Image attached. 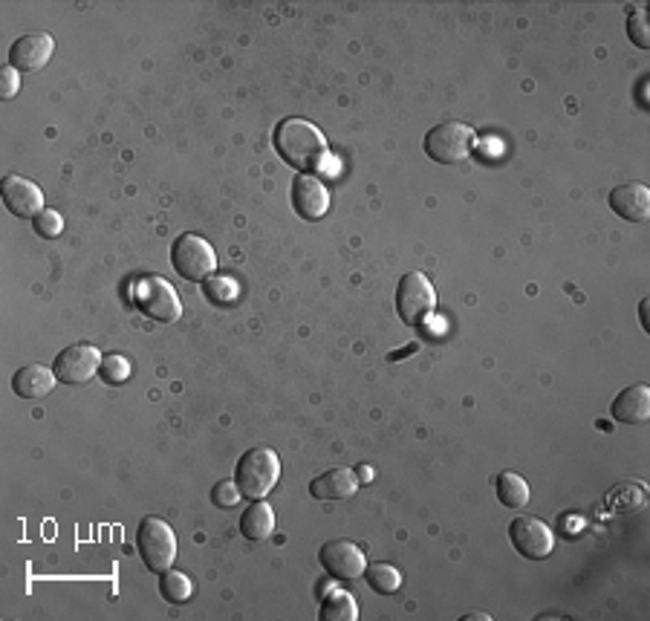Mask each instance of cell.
<instances>
[{
  "instance_id": "cell-30",
  "label": "cell",
  "mask_w": 650,
  "mask_h": 621,
  "mask_svg": "<svg viewBox=\"0 0 650 621\" xmlns=\"http://www.w3.org/2000/svg\"><path fill=\"white\" fill-rule=\"evenodd\" d=\"M356 477H359L362 483H367V480H373V477H376V471H373L370 466H359L356 468Z\"/></svg>"
},
{
  "instance_id": "cell-8",
  "label": "cell",
  "mask_w": 650,
  "mask_h": 621,
  "mask_svg": "<svg viewBox=\"0 0 650 621\" xmlns=\"http://www.w3.org/2000/svg\"><path fill=\"white\" fill-rule=\"evenodd\" d=\"M102 353L99 347L93 344H73L67 350H61L52 362V370H55V379L64 382V385H84L90 382L99 367H102Z\"/></svg>"
},
{
  "instance_id": "cell-12",
  "label": "cell",
  "mask_w": 650,
  "mask_h": 621,
  "mask_svg": "<svg viewBox=\"0 0 650 621\" xmlns=\"http://www.w3.org/2000/svg\"><path fill=\"white\" fill-rule=\"evenodd\" d=\"M52 52H55L52 35H47V32H26L9 47V67H15L18 73H38L41 67H47Z\"/></svg>"
},
{
  "instance_id": "cell-16",
  "label": "cell",
  "mask_w": 650,
  "mask_h": 621,
  "mask_svg": "<svg viewBox=\"0 0 650 621\" xmlns=\"http://www.w3.org/2000/svg\"><path fill=\"white\" fill-rule=\"evenodd\" d=\"M359 489V477L350 468H330L327 474H318L310 483V494L315 500H347Z\"/></svg>"
},
{
  "instance_id": "cell-22",
  "label": "cell",
  "mask_w": 650,
  "mask_h": 621,
  "mask_svg": "<svg viewBox=\"0 0 650 621\" xmlns=\"http://www.w3.org/2000/svg\"><path fill=\"white\" fill-rule=\"evenodd\" d=\"M364 578H367L370 590H376L379 596H393L402 587V575L390 564H367L364 567Z\"/></svg>"
},
{
  "instance_id": "cell-24",
  "label": "cell",
  "mask_w": 650,
  "mask_h": 621,
  "mask_svg": "<svg viewBox=\"0 0 650 621\" xmlns=\"http://www.w3.org/2000/svg\"><path fill=\"white\" fill-rule=\"evenodd\" d=\"M99 376H102L104 385H125L130 379V362L125 356H119V353H110V356H104L102 367H99Z\"/></svg>"
},
{
  "instance_id": "cell-25",
  "label": "cell",
  "mask_w": 650,
  "mask_h": 621,
  "mask_svg": "<svg viewBox=\"0 0 650 621\" xmlns=\"http://www.w3.org/2000/svg\"><path fill=\"white\" fill-rule=\"evenodd\" d=\"M32 229H35L38 237L52 240V237H58V234L64 232V217L55 208H44L38 217H32Z\"/></svg>"
},
{
  "instance_id": "cell-19",
  "label": "cell",
  "mask_w": 650,
  "mask_h": 621,
  "mask_svg": "<svg viewBox=\"0 0 650 621\" xmlns=\"http://www.w3.org/2000/svg\"><path fill=\"white\" fill-rule=\"evenodd\" d=\"M497 500L506 509H523L529 503V486L518 471H503L497 477Z\"/></svg>"
},
{
  "instance_id": "cell-11",
  "label": "cell",
  "mask_w": 650,
  "mask_h": 621,
  "mask_svg": "<svg viewBox=\"0 0 650 621\" xmlns=\"http://www.w3.org/2000/svg\"><path fill=\"white\" fill-rule=\"evenodd\" d=\"M0 197L9 214L15 217H38L44 211V194L32 180H26L21 174H9L0 182Z\"/></svg>"
},
{
  "instance_id": "cell-17",
  "label": "cell",
  "mask_w": 650,
  "mask_h": 621,
  "mask_svg": "<svg viewBox=\"0 0 650 621\" xmlns=\"http://www.w3.org/2000/svg\"><path fill=\"white\" fill-rule=\"evenodd\" d=\"M58 385L55 370L47 364H24L15 376H12V390L21 399H44L52 388Z\"/></svg>"
},
{
  "instance_id": "cell-18",
  "label": "cell",
  "mask_w": 650,
  "mask_h": 621,
  "mask_svg": "<svg viewBox=\"0 0 650 621\" xmlns=\"http://www.w3.org/2000/svg\"><path fill=\"white\" fill-rule=\"evenodd\" d=\"M240 532L252 544L269 541L272 532H275V512H272V506L266 500H252V506L240 515Z\"/></svg>"
},
{
  "instance_id": "cell-26",
  "label": "cell",
  "mask_w": 650,
  "mask_h": 621,
  "mask_svg": "<svg viewBox=\"0 0 650 621\" xmlns=\"http://www.w3.org/2000/svg\"><path fill=\"white\" fill-rule=\"evenodd\" d=\"M627 38H630L639 50H648L650 47L648 12H645V9H636V12L627 18Z\"/></svg>"
},
{
  "instance_id": "cell-32",
  "label": "cell",
  "mask_w": 650,
  "mask_h": 621,
  "mask_svg": "<svg viewBox=\"0 0 650 621\" xmlns=\"http://www.w3.org/2000/svg\"><path fill=\"white\" fill-rule=\"evenodd\" d=\"M463 621H489V616L486 613H468Z\"/></svg>"
},
{
  "instance_id": "cell-29",
  "label": "cell",
  "mask_w": 650,
  "mask_h": 621,
  "mask_svg": "<svg viewBox=\"0 0 650 621\" xmlns=\"http://www.w3.org/2000/svg\"><path fill=\"white\" fill-rule=\"evenodd\" d=\"M648 298H645V301H642V304H639V318H642V330H645V333H648L650 330V324H648Z\"/></svg>"
},
{
  "instance_id": "cell-4",
  "label": "cell",
  "mask_w": 650,
  "mask_h": 621,
  "mask_svg": "<svg viewBox=\"0 0 650 621\" xmlns=\"http://www.w3.org/2000/svg\"><path fill=\"white\" fill-rule=\"evenodd\" d=\"M136 549L142 555V564L151 572H162L174 567L177 558V535L162 518H145L136 529Z\"/></svg>"
},
{
  "instance_id": "cell-3",
  "label": "cell",
  "mask_w": 650,
  "mask_h": 621,
  "mask_svg": "<svg viewBox=\"0 0 650 621\" xmlns=\"http://www.w3.org/2000/svg\"><path fill=\"white\" fill-rule=\"evenodd\" d=\"M133 304L142 315L159 324H171L182 315V304L177 289L159 275H142L133 281Z\"/></svg>"
},
{
  "instance_id": "cell-23",
  "label": "cell",
  "mask_w": 650,
  "mask_h": 621,
  "mask_svg": "<svg viewBox=\"0 0 650 621\" xmlns=\"http://www.w3.org/2000/svg\"><path fill=\"white\" fill-rule=\"evenodd\" d=\"M203 292H206V298L211 304H217V307H229L237 301V295H240V286L234 284L232 278H226V275H211L208 281H203Z\"/></svg>"
},
{
  "instance_id": "cell-1",
  "label": "cell",
  "mask_w": 650,
  "mask_h": 621,
  "mask_svg": "<svg viewBox=\"0 0 650 621\" xmlns=\"http://www.w3.org/2000/svg\"><path fill=\"white\" fill-rule=\"evenodd\" d=\"M275 151L281 154L286 165H292L301 174L321 171L327 165V139L307 119H284L275 128Z\"/></svg>"
},
{
  "instance_id": "cell-28",
  "label": "cell",
  "mask_w": 650,
  "mask_h": 621,
  "mask_svg": "<svg viewBox=\"0 0 650 621\" xmlns=\"http://www.w3.org/2000/svg\"><path fill=\"white\" fill-rule=\"evenodd\" d=\"M18 87H21V76L15 67H3L0 70V96L3 99H15L18 96Z\"/></svg>"
},
{
  "instance_id": "cell-10",
  "label": "cell",
  "mask_w": 650,
  "mask_h": 621,
  "mask_svg": "<svg viewBox=\"0 0 650 621\" xmlns=\"http://www.w3.org/2000/svg\"><path fill=\"white\" fill-rule=\"evenodd\" d=\"M318 564L324 567L327 575H333L338 581H356L359 575H364V552L350 541H333V544L321 546L318 552Z\"/></svg>"
},
{
  "instance_id": "cell-5",
  "label": "cell",
  "mask_w": 650,
  "mask_h": 621,
  "mask_svg": "<svg viewBox=\"0 0 650 621\" xmlns=\"http://www.w3.org/2000/svg\"><path fill=\"white\" fill-rule=\"evenodd\" d=\"M171 266L185 281H208L217 269V255L206 237L200 234H180L171 246Z\"/></svg>"
},
{
  "instance_id": "cell-20",
  "label": "cell",
  "mask_w": 650,
  "mask_h": 621,
  "mask_svg": "<svg viewBox=\"0 0 650 621\" xmlns=\"http://www.w3.org/2000/svg\"><path fill=\"white\" fill-rule=\"evenodd\" d=\"M321 621H356L359 619V607L350 593L344 590H333L330 596L321 601V613H318Z\"/></svg>"
},
{
  "instance_id": "cell-27",
  "label": "cell",
  "mask_w": 650,
  "mask_h": 621,
  "mask_svg": "<svg viewBox=\"0 0 650 621\" xmlns=\"http://www.w3.org/2000/svg\"><path fill=\"white\" fill-rule=\"evenodd\" d=\"M240 497H243V494H240L234 480H220V483L211 489V503L220 506V509H234V506L240 503Z\"/></svg>"
},
{
  "instance_id": "cell-21",
  "label": "cell",
  "mask_w": 650,
  "mask_h": 621,
  "mask_svg": "<svg viewBox=\"0 0 650 621\" xmlns=\"http://www.w3.org/2000/svg\"><path fill=\"white\" fill-rule=\"evenodd\" d=\"M159 593L171 604H185L194 596V581L180 570H165L159 578Z\"/></svg>"
},
{
  "instance_id": "cell-15",
  "label": "cell",
  "mask_w": 650,
  "mask_h": 621,
  "mask_svg": "<svg viewBox=\"0 0 650 621\" xmlns=\"http://www.w3.org/2000/svg\"><path fill=\"white\" fill-rule=\"evenodd\" d=\"M610 414L622 425H645L650 419V388L648 385H630L624 388L613 405Z\"/></svg>"
},
{
  "instance_id": "cell-31",
  "label": "cell",
  "mask_w": 650,
  "mask_h": 621,
  "mask_svg": "<svg viewBox=\"0 0 650 621\" xmlns=\"http://www.w3.org/2000/svg\"><path fill=\"white\" fill-rule=\"evenodd\" d=\"M411 353H416V344H408V347H405V350H399V353H390L388 359L390 362H399L402 356H411Z\"/></svg>"
},
{
  "instance_id": "cell-14",
  "label": "cell",
  "mask_w": 650,
  "mask_h": 621,
  "mask_svg": "<svg viewBox=\"0 0 650 621\" xmlns=\"http://www.w3.org/2000/svg\"><path fill=\"white\" fill-rule=\"evenodd\" d=\"M610 208L630 223H645L650 217V188L642 182H627L610 191Z\"/></svg>"
},
{
  "instance_id": "cell-9",
  "label": "cell",
  "mask_w": 650,
  "mask_h": 621,
  "mask_svg": "<svg viewBox=\"0 0 650 621\" xmlns=\"http://www.w3.org/2000/svg\"><path fill=\"white\" fill-rule=\"evenodd\" d=\"M509 541L518 549V555L529 561H544L546 555H552L555 549V535L538 518H518L509 526Z\"/></svg>"
},
{
  "instance_id": "cell-7",
  "label": "cell",
  "mask_w": 650,
  "mask_h": 621,
  "mask_svg": "<svg viewBox=\"0 0 650 621\" xmlns=\"http://www.w3.org/2000/svg\"><path fill=\"white\" fill-rule=\"evenodd\" d=\"M474 130L463 122H442L425 133V154L440 165H460L471 156Z\"/></svg>"
},
{
  "instance_id": "cell-2",
  "label": "cell",
  "mask_w": 650,
  "mask_h": 621,
  "mask_svg": "<svg viewBox=\"0 0 650 621\" xmlns=\"http://www.w3.org/2000/svg\"><path fill=\"white\" fill-rule=\"evenodd\" d=\"M281 477V457L272 448H249L234 466V483L243 497L263 500Z\"/></svg>"
},
{
  "instance_id": "cell-13",
  "label": "cell",
  "mask_w": 650,
  "mask_h": 621,
  "mask_svg": "<svg viewBox=\"0 0 650 621\" xmlns=\"http://www.w3.org/2000/svg\"><path fill=\"white\" fill-rule=\"evenodd\" d=\"M292 208L304 220H321L330 208V191L312 174H298L292 180Z\"/></svg>"
},
{
  "instance_id": "cell-6",
  "label": "cell",
  "mask_w": 650,
  "mask_h": 621,
  "mask_svg": "<svg viewBox=\"0 0 650 621\" xmlns=\"http://www.w3.org/2000/svg\"><path fill=\"white\" fill-rule=\"evenodd\" d=\"M437 307V292L422 272H408L396 286V312L408 327H422Z\"/></svg>"
}]
</instances>
